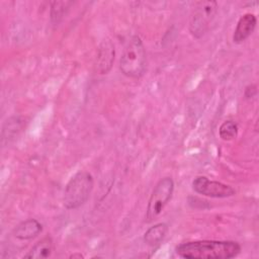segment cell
<instances>
[{
  "label": "cell",
  "mask_w": 259,
  "mask_h": 259,
  "mask_svg": "<svg viewBox=\"0 0 259 259\" xmlns=\"http://www.w3.org/2000/svg\"><path fill=\"white\" fill-rule=\"evenodd\" d=\"M241 249V245L235 241L199 240L181 243L175 252L186 259H230L238 256Z\"/></svg>",
  "instance_id": "cell-1"
},
{
  "label": "cell",
  "mask_w": 259,
  "mask_h": 259,
  "mask_svg": "<svg viewBox=\"0 0 259 259\" xmlns=\"http://www.w3.org/2000/svg\"><path fill=\"white\" fill-rule=\"evenodd\" d=\"M146 69V51L139 35H133L124 46L119 60L120 72L128 78H140Z\"/></svg>",
  "instance_id": "cell-2"
},
{
  "label": "cell",
  "mask_w": 259,
  "mask_h": 259,
  "mask_svg": "<svg viewBox=\"0 0 259 259\" xmlns=\"http://www.w3.org/2000/svg\"><path fill=\"white\" fill-rule=\"evenodd\" d=\"M93 186L94 180L89 172H77L65 187L63 195L64 206L67 209H76L82 206L90 197Z\"/></svg>",
  "instance_id": "cell-3"
},
{
  "label": "cell",
  "mask_w": 259,
  "mask_h": 259,
  "mask_svg": "<svg viewBox=\"0 0 259 259\" xmlns=\"http://www.w3.org/2000/svg\"><path fill=\"white\" fill-rule=\"evenodd\" d=\"M174 191V181L171 177H165L159 180L149 198L145 221L154 222L162 212L166 204L172 197Z\"/></svg>",
  "instance_id": "cell-4"
},
{
  "label": "cell",
  "mask_w": 259,
  "mask_h": 259,
  "mask_svg": "<svg viewBox=\"0 0 259 259\" xmlns=\"http://www.w3.org/2000/svg\"><path fill=\"white\" fill-rule=\"evenodd\" d=\"M218 8L217 1L206 0L195 3L189 22V31L194 37L199 38L206 32L218 12Z\"/></svg>",
  "instance_id": "cell-5"
},
{
  "label": "cell",
  "mask_w": 259,
  "mask_h": 259,
  "mask_svg": "<svg viewBox=\"0 0 259 259\" xmlns=\"http://www.w3.org/2000/svg\"><path fill=\"white\" fill-rule=\"evenodd\" d=\"M193 190L201 195L214 197V198H225L235 195L236 190L225 183L209 180L205 176H197L192 181Z\"/></svg>",
  "instance_id": "cell-6"
},
{
  "label": "cell",
  "mask_w": 259,
  "mask_h": 259,
  "mask_svg": "<svg viewBox=\"0 0 259 259\" xmlns=\"http://www.w3.org/2000/svg\"><path fill=\"white\" fill-rule=\"evenodd\" d=\"M114 55L115 51L113 44L108 39H104L99 45L95 63L96 71L99 74H107L110 71L114 62Z\"/></svg>",
  "instance_id": "cell-7"
},
{
  "label": "cell",
  "mask_w": 259,
  "mask_h": 259,
  "mask_svg": "<svg viewBox=\"0 0 259 259\" xmlns=\"http://www.w3.org/2000/svg\"><path fill=\"white\" fill-rule=\"evenodd\" d=\"M257 23V18L253 13H245L237 22L233 34V40L236 44L246 40L254 31Z\"/></svg>",
  "instance_id": "cell-8"
},
{
  "label": "cell",
  "mask_w": 259,
  "mask_h": 259,
  "mask_svg": "<svg viewBox=\"0 0 259 259\" xmlns=\"http://www.w3.org/2000/svg\"><path fill=\"white\" fill-rule=\"evenodd\" d=\"M42 231L41 224L35 219H28L19 223L13 230V235L18 240H31Z\"/></svg>",
  "instance_id": "cell-9"
},
{
  "label": "cell",
  "mask_w": 259,
  "mask_h": 259,
  "mask_svg": "<svg viewBox=\"0 0 259 259\" xmlns=\"http://www.w3.org/2000/svg\"><path fill=\"white\" fill-rule=\"evenodd\" d=\"M53 252V240L47 236L39 240L24 256L26 259H42L51 256Z\"/></svg>",
  "instance_id": "cell-10"
},
{
  "label": "cell",
  "mask_w": 259,
  "mask_h": 259,
  "mask_svg": "<svg viewBox=\"0 0 259 259\" xmlns=\"http://www.w3.org/2000/svg\"><path fill=\"white\" fill-rule=\"evenodd\" d=\"M167 232L168 226L165 223H158L146 231L144 234V242L151 247H155L164 240Z\"/></svg>",
  "instance_id": "cell-11"
},
{
  "label": "cell",
  "mask_w": 259,
  "mask_h": 259,
  "mask_svg": "<svg viewBox=\"0 0 259 259\" xmlns=\"http://www.w3.org/2000/svg\"><path fill=\"white\" fill-rule=\"evenodd\" d=\"M72 2L70 1H53L51 3V21L58 24L67 14Z\"/></svg>",
  "instance_id": "cell-12"
},
{
  "label": "cell",
  "mask_w": 259,
  "mask_h": 259,
  "mask_svg": "<svg viewBox=\"0 0 259 259\" xmlns=\"http://www.w3.org/2000/svg\"><path fill=\"white\" fill-rule=\"evenodd\" d=\"M220 138L223 141H232L238 135V125L234 120L224 121L219 128Z\"/></svg>",
  "instance_id": "cell-13"
},
{
  "label": "cell",
  "mask_w": 259,
  "mask_h": 259,
  "mask_svg": "<svg viewBox=\"0 0 259 259\" xmlns=\"http://www.w3.org/2000/svg\"><path fill=\"white\" fill-rule=\"evenodd\" d=\"M21 128V120L18 117H11L6 120L3 131H2V140L8 139L11 135H15Z\"/></svg>",
  "instance_id": "cell-14"
},
{
  "label": "cell",
  "mask_w": 259,
  "mask_h": 259,
  "mask_svg": "<svg viewBox=\"0 0 259 259\" xmlns=\"http://www.w3.org/2000/svg\"><path fill=\"white\" fill-rule=\"evenodd\" d=\"M256 92H257L256 85H249L248 87H246L244 94H245L246 98H251L256 94Z\"/></svg>",
  "instance_id": "cell-15"
},
{
  "label": "cell",
  "mask_w": 259,
  "mask_h": 259,
  "mask_svg": "<svg viewBox=\"0 0 259 259\" xmlns=\"http://www.w3.org/2000/svg\"><path fill=\"white\" fill-rule=\"evenodd\" d=\"M83 257L84 256L82 254H80V253H75V254H72L70 256V258H83Z\"/></svg>",
  "instance_id": "cell-16"
}]
</instances>
